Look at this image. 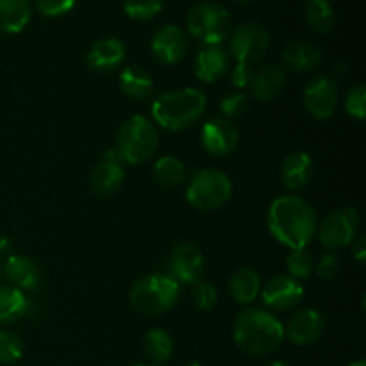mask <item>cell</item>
Instances as JSON below:
<instances>
[{
    "label": "cell",
    "instance_id": "40",
    "mask_svg": "<svg viewBox=\"0 0 366 366\" xmlns=\"http://www.w3.org/2000/svg\"><path fill=\"white\" fill-rule=\"evenodd\" d=\"M6 252H9V242H7V239H0V256H2V254H6Z\"/></svg>",
    "mask_w": 366,
    "mask_h": 366
},
{
    "label": "cell",
    "instance_id": "41",
    "mask_svg": "<svg viewBox=\"0 0 366 366\" xmlns=\"http://www.w3.org/2000/svg\"><path fill=\"white\" fill-rule=\"evenodd\" d=\"M267 366H292V365L286 363V361H272V363H268Z\"/></svg>",
    "mask_w": 366,
    "mask_h": 366
},
{
    "label": "cell",
    "instance_id": "2",
    "mask_svg": "<svg viewBox=\"0 0 366 366\" xmlns=\"http://www.w3.org/2000/svg\"><path fill=\"white\" fill-rule=\"evenodd\" d=\"M232 338L243 352L267 356L275 352L285 342V325L268 310L250 307L242 311L234 320Z\"/></svg>",
    "mask_w": 366,
    "mask_h": 366
},
{
    "label": "cell",
    "instance_id": "1",
    "mask_svg": "<svg viewBox=\"0 0 366 366\" xmlns=\"http://www.w3.org/2000/svg\"><path fill=\"white\" fill-rule=\"evenodd\" d=\"M268 229L290 250L306 249L317 238L318 218L313 206L295 195L275 199L268 209Z\"/></svg>",
    "mask_w": 366,
    "mask_h": 366
},
{
    "label": "cell",
    "instance_id": "13",
    "mask_svg": "<svg viewBox=\"0 0 366 366\" xmlns=\"http://www.w3.org/2000/svg\"><path fill=\"white\" fill-rule=\"evenodd\" d=\"M259 297L268 310L290 311L302 302L304 286L288 274L275 275L267 285L261 286Z\"/></svg>",
    "mask_w": 366,
    "mask_h": 366
},
{
    "label": "cell",
    "instance_id": "12",
    "mask_svg": "<svg viewBox=\"0 0 366 366\" xmlns=\"http://www.w3.org/2000/svg\"><path fill=\"white\" fill-rule=\"evenodd\" d=\"M239 142V132L234 122L227 118H211L200 129V143L207 154L224 157L234 152Z\"/></svg>",
    "mask_w": 366,
    "mask_h": 366
},
{
    "label": "cell",
    "instance_id": "37",
    "mask_svg": "<svg viewBox=\"0 0 366 366\" xmlns=\"http://www.w3.org/2000/svg\"><path fill=\"white\" fill-rule=\"evenodd\" d=\"M315 270H317V275L320 279H325V281H331V279H335L336 275H338V272H340L338 256H336L335 252L324 254V256L318 259Z\"/></svg>",
    "mask_w": 366,
    "mask_h": 366
},
{
    "label": "cell",
    "instance_id": "15",
    "mask_svg": "<svg viewBox=\"0 0 366 366\" xmlns=\"http://www.w3.org/2000/svg\"><path fill=\"white\" fill-rule=\"evenodd\" d=\"M150 49H152L156 61L172 66V64H177L184 59L186 52H188V39H186L181 27L168 24L157 29L156 34L152 36V41H150Z\"/></svg>",
    "mask_w": 366,
    "mask_h": 366
},
{
    "label": "cell",
    "instance_id": "35",
    "mask_svg": "<svg viewBox=\"0 0 366 366\" xmlns=\"http://www.w3.org/2000/svg\"><path fill=\"white\" fill-rule=\"evenodd\" d=\"M77 0H34V7L41 16L59 18L70 13Z\"/></svg>",
    "mask_w": 366,
    "mask_h": 366
},
{
    "label": "cell",
    "instance_id": "23",
    "mask_svg": "<svg viewBox=\"0 0 366 366\" xmlns=\"http://www.w3.org/2000/svg\"><path fill=\"white\" fill-rule=\"evenodd\" d=\"M32 16L31 0H0V32L18 34Z\"/></svg>",
    "mask_w": 366,
    "mask_h": 366
},
{
    "label": "cell",
    "instance_id": "16",
    "mask_svg": "<svg viewBox=\"0 0 366 366\" xmlns=\"http://www.w3.org/2000/svg\"><path fill=\"white\" fill-rule=\"evenodd\" d=\"M324 331L325 320L320 311L302 310L290 318L285 327V338H288L293 345L310 347L324 336Z\"/></svg>",
    "mask_w": 366,
    "mask_h": 366
},
{
    "label": "cell",
    "instance_id": "33",
    "mask_svg": "<svg viewBox=\"0 0 366 366\" xmlns=\"http://www.w3.org/2000/svg\"><path fill=\"white\" fill-rule=\"evenodd\" d=\"M192 302L199 311H211L218 302V292L211 282L199 281L193 285Z\"/></svg>",
    "mask_w": 366,
    "mask_h": 366
},
{
    "label": "cell",
    "instance_id": "19",
    "mask_svg": "<svg viewBox=\"0 0 366 366\" xmlns=\"http://www.w3.org/2000/svg\"><path fill=\"white\" fill-rule=\"evenodd\" d=\"M231 70V56L220 45L204 46L195 59V75L200 82L213 84Z\"/></svg>",
    "mask_w": 366,
    "mask_h": 366
},
{
    "label": "cell",
    "instance_id": "32",
    "mask_svg": "<svg viewBox=\"0 0 366 366\" xmlns=\"http://www.w3.org/2000/svg\"><path fill=\"white\" fill-rule=\"evenodd\" d=\"M24 342L9 331H0V365H13L24 357Z\"/></svg>",
    "mask_w": 366,
    "mask_h": 366
},
{
    "label": "cell",
    "instance_id": "4",
    "mask_svg": "<svg viewBox=\"0 0 366 366\" xmlns=\"http://www.w3.org/2000/svg\"><path fill=\"white\" fill-rule=\"evenodd\" d=\"M181 295V285L174 281L168 274L143 275L129 292V302L138 313L157 317L168 313L177 304Z\"/></svg>",
    "mask_w": 366,
    "mask_h": 366
},
{
    "label": "cell",
    "instance_id": "38",
    "mask_svg": "<svg viewBox=\"0 0 366 366\" xmlns=\"http://www.w3.org/2000/svg\"><path fill=\"white\" fill-rule=\"evenodd\" d=\"M254 77V70L252 64H245V63H236L234 68L231 70V82L236 89H247L252 82Z\"/></svg>",
    "mask_w": 366,
    "mask_h": 366
},
{
    "label": "cell",
    "instance_id": "34",
    "mask_svg": "<svg viewBox=\"0 0 366 366\" xmlns=\"http://www.w3.org/2000/svg\"><path fill=\"white\" fill-rule=\"evenodd\" d=\"M345 109L352 118L363 120L366 113V88L363 84H356L349 89L345 97Z\"/></svg>",
    "mask_w": 366,
    "mask_h": 366
},
{
    "label": "cell",
    "instance_id": "26",
    "mask_svg": "<svg viewBox=\"0 0 366 366\" xmlns=\"http://www.w3.org/2000/svg\"><path fill=\"white\" fill-rule=\"evenodd\" d=\"M29 313V299L25 292L14 286H0V324H14Z\"/></svg>",
    "mask_w": 366,
    "mask_h": 366
},
{
    "label": "cell",
    "instance_id": "8",
    "mask_svg": "<svg viewBox=\"0 0 366 366\" xmlns=\"http://www.w3.org/2000/svg\"><path fill=\"white\" fill-rule=\"evenodd\" d=\"M270 49V32L256 21H245L229 34V56L236 63L254 64L263 59Z\"/></svg>",
    "mask_w": 366,
    "mask_h": 366
},
{
    "label": "cell",
    "instance_id": "42",
    "mask_svg": "<svg viewBox=\"0 0 366 366\" xmlns=\"http://www.w3.org/2000/svg\"><path fill=\"white\" fill-rule=\"evenodd\" d=\"M350 366H366V361L365 360H357V361H354V363Z\"/></svg>",
    "mask_w": 366,
    "mask_h": 366
},
{
    "label": "cell",
    "instance_id": "30",
    "mask_svg": "<svg viewBox=\"0 0 366 366\" xmlns=\"http://www.w3.org/2000/svg\"><path fill=\"white\" fill-rule=\"evenodd\" d=\"M286 270H288L290 277L297 279V281H304L310 279L315 270L313 256L307 249H297L290 250L288 257H286Z\"/></svg>",
    "mask_w": 366,
    "mask_h": 366
},
{
    "label": "cell",
    "instance_id": "11",
    "mask_svg": "<svg viewBox=\"0 0 366 366\" xmlns=\"http://www.w3.org/2000/svg\"><path fill=\"white\" fill-rule=\"evenodd\" d=\"M304 107L317 120H327L338 107L340 92L336 81L325 75L311 79L302 92Z\"/></svg>",
    "mask_w": 366,
    "mask_h": 366
},
{
    "label": "cell",
    "instance_id": "44",
    "mask_svg": "<svg viewBox=\"0 0 366 366\" xmlns=\"http://www.w3.org/2000/svg\"><path fill=\"white\" fill-rule=\"evenodd\" d=\"M132 366H156V365H147V363H138V365H132Z\"/></svg>",
    "mask_w": 366,
    "mask_h": 366
},
{
    "label": "cell",
    "instance_id": "3",
    "mask_svg": "<svg viewBox=\"0 0 366 366\" xmlns=\"http://www.w3.org/2000/svg\"><path fill=\"white\" fill-rule=\"evenodd\" d=\"M207 99L197 88H179L164 92L150 106L154 122L167 131L179 132L192 127L204 114Z\"/></svg>",
    "mask_w": 366,
    "mask_h": 366
},
{
    "label": "cell",
    "instance_id": "5",
    "mask_svg": "<svg viewBox=\"0 0 366 366\" xmlns=\"http://www.w3.org/2000/svg\"><path fill=\"white\" fill-rule=\"evenodd\" d=\"M159 145L156 124L143 114L127 118L118 129L114 150L127 164H143L156 154Z\"/></svg>",
    "mask_w": 366,
    "mask_h": 366
},
{
    "label": "cell",
    "instance_id": "43",
    "mask_svg": "<svg viewBox=\"0 0 366 366\" xmlns=\"http://www.w3.org/2000/svg\"><path fill=\"white\" fill-rule=\"evenodd\" d=\"M182 366H202V365L195 363V361H193V363H186V365H182Z\"/></svg>",
    "mask_w": 366,
    "mask_h": 366
},
{
    "label": "cell",
    "instance_id": "7",
    "mask_svg": "<svg viewBox=\"0 0 366 366\" xmlns=\"http://www.w3.org/2000/svg\"><path fill=\"white\" fill-rule=\"evenodd\" d=\"M188 32L206 46L222 45L232 31L231 14L214 2H202L192 7L186 18Z\"/></svg>",
    "mask_w": 366,
    "mask_h": 366
},
{
    "label": "cell",
    "instance_id": "39",
    "mask_svg": "<svg viewBox=\"0 0 366 366\" xmlns=\"http://www.w3.org/2000/svg\"><path fill=\"white\" fill-rule=\"evenodd\" d=\"M352 256L356 257V261L360 264L366 263V239L361 236V238L354 239L352 243Z\"/></svg>",
    "mask_w": 366,
    "mask_h": 366
},
{
    "label": "cell",
    "instance_id": "36",
    "mask_svg": "<svg viewBox=\"0 0 366 366\" xmlns=\"http://www.w3.org/2000/svg\"><path fill=\"white\" fill-rule=\"evenodd\" d=\"M247 107H249V97H247L245 93H231V95H227L225 99H222L220 102V111L222 114H224L222 118L232 120V118L236 117H242L247 111Z\"/></svg>",
    "mask_w": 366,
    "mask_h": 366
},
{
    "label": "cell",
    "instance_id": "28",
    "mask_svg": "<svg viewBox=\"0 0 366 366\" xmlns=\"http://www.w3.org/2000/svg\"><path fill=\"white\" fill-rule=\"evenodd\" d=\"M143 352L152 363H167L174 354V340L164 329H150L143 338Z\"/></svg>",
    "mask_w": 366,
    "mask_h": 366
},
{
    "label": "cell",
    "instance_id": "6",
    "mask_svg": "<svg viewBox=\"0 0 366 366\" xmlns=\"http://www.w3.org/2000/svg\"><path fill=\"white\" fill-rule=\"evenodd\" d=\"M231 179L217 168H202L195 172L186 184V200L199 211L220 209L231 200Z\"/></svg>",
    "mask_w": 366,
    "mask_h": 366
},
{
    "label": "cell",
    "instance_id": "20",
    "mask_svg": "<svg viewBox=\"0 0 366 366\" xmlns=\"http://www.w3.org/2000/svg\"><path fill=\"white\" fill-rule=\"evenodd\" d=\"M315 172L313 157L304 150L292 152L285 157L281 164V181L286 189L295 192V189L304 188L311 182Z\"/></svg>",
    "mask_w": 366,
    "mask_h": 366
},
{
    "label": "cell",
    "instance_id": "31",
    "mask_svg": "<svg viewBox=\"0 0 366 366\" xmlns=\"http://www.w3.org/2000/svg\"><path fill=\"white\" fill-rule=\"evenodd\" d=\"M164 0H124V11L129 18L147 21L163 11Z\"/></svg>",
    "mask_w": 366,
    "mask_h": 366
},
{
    "label": "cell",
    "instance_id": "25",
    "mask_svg": "<svg viewBox=\"0 0 366 366\" xmlns=\"http://www.w3.org/2000/svg\"><path fill=\"white\" fill-rule=\"evenodd\" d=\"M229 292L234 302L250 304L259 297L261 279L252 268H239L229 279Z\"/></svg>",
    "mask_w": 366,
    "mask_h": 366
},
{
    "label": "cell",
    "instance_id": "9",
    "mask_svg": "<svg viewBox=\"0 0 366 366\" xmlns=\"http://www.w3.org/2000/svg\"><path fill=\"white\" fill-rule=\"evenodd\" d=\"M360 229V214L354 207H340L329 213L318 224L317 238L329 250H340L352 245L357 238Z\"/></svg>",
    "mask_w": 366,
    "mask_h": 366
},
{
    "label": "cell",
    "instance_id": "29",
    "mask_svg": "<svg viewBox=\"0 0 366 366\" xmlns=\"http://www.w3.org/2000/svg\"><path fill=\"white\" fill-rule=\"evenodd\" d=\"M304 16L306 24L318 34H327L335 27V9L329 0H306Z\"/></svg>",
    "mask_w": 366,
    "mask_h": 366
},
{
    "label": "cell",
    "instance_id": "22",
    "mask_svg": "<svg viewBox=\"0 0 366 366\" xmlns=\"http://www.w3.org/2000/svg\"><path fill=\"white\" fill-rule=\"evenodd\" d=\"M282 61L295 74H310L322 63V52L311 43L292 41L282 52Z\"/></svg>",
    "mask_w": 366,
    "mask_h": 366
},
{
    "label": "cell",
    "instance_id": "10",
    "mask_svg": "<svg viewBox=\"0 0 366 366\" xmlns=\"http://www.w3.org/2000/svg\"><path fill=\"white\" fill-rule=\"evenodd\" d=\"M206 270V259L197 245L189 242H179L168 256V275L177 285L193 286L202 281Z\"/></svg>",
    "mask_w": 366,
    "mask_h": 366
},
{
    "label": "cell",
    "instance_id": "46",
    "mask_svg": "<svg viewBox=\"0 0 366 366\" xmlns=\"http://www.w3.org/2000/svg\"><path fill=\"white\" fill-rule=\"evenodd\" d=\"M0 281H2V268H0Z\"/></svg>",
    "mask_w": 366,
    "mask_h": 366
},
{
    "label": "cell",
    "instance_id": "17",
    "mask_svg": "<svg viewBox=\"0 0 366 366\" xmlns=\"http://www.w3.org/2000/svg\"><path fill=\"white\" fill-rule=\"evenodd\" d=\"M0 268H2V277H6L9 286H14L21 292H34L41 286V272L31 257L13 254V256H7Z\"/></svg>",
    "mask_w": 366,
    "mask_h": 366
},
{
    "label": "cell",
    "instance_id": "27",
    "mask_svg": "<svg viewBox=\"0 0 366 366\" xmlns=\"http://www.w3.org/2000/svg\"><path fill=\"white\" fill-rule=\"evenodd\" d=\"M152 177L161 188H177L186 181V164L175 156H163L154 163Z\"/></svg>",
    "mask_w": 366,
    "mask_h": 366
},
{
    "label": "cell",
    "instance_id": "45",
    "mask_svg": "<svg viewBox=\"0 0 366 366\" xmlns=\"http://www.w3.org/2000/svg\"><path fill=\"white\" fill-rule=\"evenodd\" d=\"M234 2H252V0H234Z\"/></svg>",
    "mask_w": 366,
    "mask_h": 366
},
{
    "label": "cell",
    "instance_id": "18",
    "mask_svg": "<svg viewBox=\"0 0 366 366\" xmlns=\"http://www.w3.org/2000/svg\"><path fill=\"white\" fill-rule=\"evenodd\" d=\"M125 61V45L118 38H102L89 46L86 54L88 68L99 74L118 70Z\"/></svg>",
    "mask_w": 366,
    "mask_h": 366
},
{
    "label": "cell",
    "instance_id": "24",
    "mask_svg": "<svg viewBox=\"0 0 366 366\" xmlns=\"http://www.w3.org/2000/svg\"><path fill=\"white\" fill-rule=\"evenodd\" d=\"M118 82H120L122 93L134 100L147 99L154 89L152 75L143 66H136V64L124 68L120 71Z\"/></svg>",
    "mask_w": 366,
    "mask_h": 366
},
{
    "label": "cell",
    "instance_id": "21",
    "mask_svg": "<svg viewBox=\"0 0 366 366\" xmlns=\"http://www.w3.org/2000/svg\"><path fill=\"white\" fill-rule=\"evenodd\" d=\"M286 86V74L281 66L267 64L259 71H254L252 82H250V93L259 102L274 100Z\"/></svg>",
    "mask_w": 366,
    "mask_h": 366
},
{
    "label": "cell",
    "instance_id": "14",
    "mask_svg": "<svg viewBox=\"0 0 366 366\" xmlns=\"http://www.w3.org/2000/svg\"><path fill=\"white\" fill-rule=\"evenodd\" d=\"M125 181L124 161L114 149L104 154L102 161L95 164L89 174V188L99 197L114 195Z\"/></svg>",
    "mask_w": 366,
    "mask_h": 366
}]
</instances>
